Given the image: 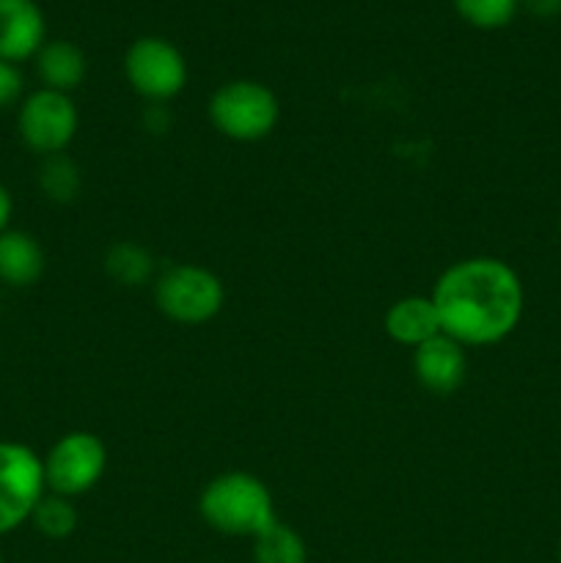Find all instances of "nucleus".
<instances>
[{
	"label": "nucleus",
	"instance_id": "3",
	"mask_svg": "<svg viewBox=\"0 0 561 563\" xmlns=\"http://www.w3.org/2000/svg\"><path fill=\"white\" fill-rule=\"evenodd\" d=\"M280 119V102L256 80H231L209 99V121L231 141H262Z\"/></svg>",
	"mask_w": 561,
	"mask_h": 563
},
{
	"label": "nucleus",
	"instance_id": "8",
	"mask_svg": "<svg viewBox=\"0 0 561 563\" xmlns=\"http://www.w3.org/2000/svg\"><path fill=\"white\" fill-rule=\"evenodd\" d=\"M124 75L143 99L165 102L185 88L187 64L179 47L170 44L168 38L143 36L127 49Z\"/></svg>",
	"mask_w": 561,
	"mask_h": 563
},
{
	"label": "nucleus",
	"instance_id": "18",
	"mask_svg": "<svg viewBox=\"0 0 561 563\" xmlns=\"http://www.w3.org/2000/svg\"><path fill=\"white\" fill-rule=\"evenodd\" d=\"M457 14L479 31H498L515 20L520 0H451Z\"/></svg>",
	"mask_w": 561,
	"mask_h": 563
},
{
	"label": "nucleus",
	"instance_id": "19",
	"mask_svg": "<svg viewBox=\"0 0 561 563\" xmlns=\"http://www.w3.org/2000/svg\"><path fill=\"white\" fill-rule=\"evenodd\" d=\"M22 93V75L16 64L0 60V110L14 104Z\"/></svg>",
	"mask_w": 561,
	"mask_h": 563
},
{
	"label": "nucleus",
	"instance_id": "17",
	"mask_svg": "<svg viewBox=\"0 0 561 563\" xmlns=\"http://www.w3.org/2000/svg\"><path fill=\"white\" fill-rule=\"evenodd\" d=\"M38 185H42L44 196L66 203L80 190V170L66 154H50V157H44L42 170H38Z\"/></svg>",
	"mask_w": 561,
	"mask_h": 563
},
{
	"label": "nucleus",
	"instance_id": "21",
	"mask_svg": "<svg viewBox=\"0 0 561 563\" xmlns=\"http://www.w3.org/2000/svg\"><path fill=\"white\" fill-rule=\"evenodd\" d=\"M11 209H14V203H11V196H9V190H6V187L0 185V234H3V231L9 229Z\"/></svg>",
	"mask_w": 561,
	"mask_h": 563
},
{
	"label": "nucleus",
	"instance_id": "9",
	"mask_svg": "<svg viewBox=\"0 0 561 563\" xmlns=\"http://www.w3.org/2000/svg\"><path fill=\"white\" fill-rule=\"evenodd\" d=\"M413 372H416L418 383L435 396L457 394L465 383L468 361L465 346L457 344L446 333L435 335L427 344L413 350Z\"/></svg>",
	"mask_w": 561,
	"mask_h": 563
},
{
	"label": "nucleus",
	"instance_id": "20",
	"mask_svg": "<svg viewBox=\"0 0 561 563\" xmlns=\"http://www.w3.org/2000/svg\"><path fill=\"white\" fill-rule=\"evenodd\" d=\"M520 5L531 11L534 16H542V20L561 14V0H520Z\"/></svg>",
	"mask_w": 561,
	"mask_h": 563
},
{
	"label": "nucleus",
	"instance_id": "16",
	"mask_svg": "<svg viewBox=\"0 0 561 563\" xmlns=\"http://www.w3.org/2000/svg\"><path fill=\"white\" fill-rule=\"evenodd\" d=\"M77 520H80V515H77L72 498H64V495H55V493L44 495V498L38 500L36 509H33V517H31L36 531L47 539L72 537L77 528Z\"/></svg>",
	"mask_w": 561,
	"mask_h": 563
},
{
	"label": "nucleus",
	"instance_id": "4",
	"mask_svg": "<svg viewBox=\"0 0 561 563\" xmlns=\"http://www.w3.org/2000/svg\"><path fill=\"white\" fill-rule=\"evenodd\" d=\"M157 308L179 324H204L223 308L226 291L218 275L198 264H174L154 284Z\"/></svg>",
	"mask_w": 561,
	"mask_h": 563
},
{
	"label": "nucleus",
	"instance_id": "11",
	"mask_svg": "<svg viewBox=\"0 0 561 563\" xmlns=\"http://www.w3.org/2000/svg\"><path fill=\"white\" fill-rule=\"evenodd\" d=\"M385 333L402 346H421L440 335V319L432 297H402L385 313Z\"/></svg>",
	"mask_w": 561,
	"mask_h": 563
},
{
	"label": "nucleus",
	"instance_id": "7",
	"mask_svg": "<svg viewBox=\"0 0 561 563\" xmlns=\"http://www.w3.org/2000/svg\"><path fill=\"white\" fill-rule=\"evenodd\" d=\"M77 124H80V115L69 93L50 91V88H38L31 97H25V102L20 104V119H16L22 143L42 157L64 154V148L75 141Z\"/></svg>",
	"mask_w": 561,
	"mask_h": 563
},
{
	"label": "nucleus",
	"instance_id": "15",
	"mask_svg": "<svg viewBox=\"0 0 561 563\" xmlns=\"http://www.w3.org/2000/svg\"><path fill=\"white\" fill-rule=\"evenodd\" d=\"M105 273L121 286H141L152 275V253L135 242H116L105 253Z\"/></svg>",
	"mask_w": 561,
	"mask_h": 563
},
{
	"label": "nucleus",
	"instance_id": "13",
	"mask_svg": "<svg viewBox=\"0 0 561 563\" xmlns=\"http://www.w3.org/2000/svg\"><path fill=\"white\" fill-rule=\"evenodd\" d=\"M36 71L42 77L44 88L50 91L69 93L86 77V55L72 42H44L36 53Z\"/></svg>",
	"mask_w": 561,
	"mask_h": 563
},
{
	"label": "nucleus",
	"instance_id": "23",
	"mask_svg": "<svg viewBox=\"0 0 561 563\" xmlns=\"http://www.w3.org/2000/svg\"><path fill=\"white\" fill-rule=\"evenodd\" d=\"M0 563H3V553H0Z\"/></svg>",
	"mask_w": 561,
	"mask_h": 563
},
{
	"label": "nucleus",
	"instance_id": "1",
	"mask_svg": "<svg viewBox=\"0 0 561 563\" xmlns=\"http://www.w3.org/2000/svg\"><path fill=\"white\" fill-rule=\"evenodd\" d=\"M440 330L462 346L504 341L522 317V284L501 258L473 256L451 264L432 289Z\"/></svg>",
	"mask_w": 561,
	"mask_h": 563
},
{
	"label": "nucleus",
	"instance_id": "12",
	"mask_svg": "<svg viewBox=\"0 0 561 563\" xmlns=\"http://www.w3.org/2000/svg\"><path fill=\"white\" fill-rule=\"evenodd\" d=\"M44 273V251L36 236L25 231H9L0 234V280L9 286H31Z\"/></svg>",
	"mask_w": 561,
	"mask_h": 563
},
{
	"label": "nucleus",
	"instance_id": "5",
	"mask_svg": "<svg viewBox=\"0 0 561 563\" xmlns=\"http://www.w3.org/2000/svg\"><path fill=\"white\" fill-rule=\"evenodd\" d=\"M44 495V462L28 445L0 440V537L25 526Z\"/></svg>",
	"mask_w": 561,
	"mask_h": 563
},
{
	"label": "nucleus",
	"instance_id": "2",
	"mask_svg": "<svg viewBox=\"0 0 561 563\" xmlns=\"http://www.w3.org/2000/svg\"><path fill=\"white\" fill-rule=\"evenodd\" d=\"M198 511L212 531L226 537L256 539L278 522L273 495L251 473H223L204 487Z\"/></svg>",
	"mask_w": 561,
	"mask_h": 563
},
{
	"label": "nucleus",
	"instance_id": "14",
	"mask_svg": "<svg viewBox=\"0 0 561 563\" xmlns=\"http://www.w3.org/2000/svg\"><path fill=\"white\" fill-rule=\"evenodd\" d=\"M253 563H308L306 542L295 528L278 520L253 539Z\"/></svg>",
	"mask_w": 561,
	"mask_h": 563
},
{
	"label": "nucleus",
	"instance_id": "10",
	"mask_svg": "<svg viewBox=\"0 0 561 563\" xmlns=\"http://www.w3.org/2000/svg\"><path fill=\"white\" fill-rule=\"evenodd\" d=\"M44 14L36 0H0V60L20 64L44 47Z\"/></svg>",
	"mask_w": 561,
	"mask_h": 563
},
{
	"label": "nucleus",
	"instance_id": "22",
	"mask_svg": "<svg viewBox=\"0 0 561 563\" xmlns=\"http://www.w3.org/2000/svg\"><path fill=\"white\" fill-rule=\"evenodd\" d=\"M559 563H561V544H559Z\"/></svg>",
	"mask_w": 561,
	"mask_h": 563
},
{
	"label": "nucleus",
	"instance_id": "6",
	"mask_svg": "<svg viewBox=\"0 0 561 563\" xmlns=\"http://www.w3.org/2000/svg\"><path fill=\"white\" fill-rule=\"evenodd\" d=\"M47 489L64 498H77L94 489L108 467V449L91 432H69L44 456Z\"/></svg>",
	"mask_w": 561,
	"mask_h": 563
}]
</instances>
